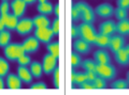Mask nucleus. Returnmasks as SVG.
<instances>
[{
	"label": "nucleus",
	"instance_id": "1",
	"mask_svg": "<svg viewBox=\"0 0 129 95\" xmlns=\"http://www.w3.org/2000/svg\"><path fill=\"white\" fill-rule=\"evenodd\" d=\"M79 28V36L84 40V41L88 42L89 44H94L96 36H97V33L96 30L94 29L91 24H88V22H82L80 26H78Z\"/></svg>",
	"mask_w": 129,
	"mask_h": 95
},
{
	"label": "nucleus",
	"instance_id": "2",
	"mask_svg": "<svg viewBox=\"0 0 129 95\" xmlns=\"http://www.w3.org/2000/svg\"><path fill=\"white\" fill-rule=\"evenodd\" d=\"M76 9L80 12V18L83 20V22H88L92 24L95 20V11L94 9L87 4L86 2H78L75 3Z\"/></svg>",
	"mask_w": 129,
	"mask_h": 95
},
{
	"label": "nucleus",
	"instance_id": "3",
	"mask_svg": "<svg viewBox=\"0 0 129 95\" xmlns=\"http://www.w3.org/2000/svg\"><path fill=\"white\" fill-rule=\"evenodd\" d=\"M24 54H26V52L24 50L22 44H17V43L11 44L10 43L9 45H7L5 47V56L7 58V60H10L12 62L16 61Z\"/></svg>",
	"mask_w": 129,
	"mask_h": 95
},
{
	"label": "nucleus",
	"instance_id": "4",
	"mask_svg": "<svg viewBox=\"0 0 129 95\" xmlns=\"http://www.w3.org/2000/svg\"><path fill=\"white\" fill-rule=\"evenodd\" d=\"M116 68L114 65L110 64V63H106V64H98L96 65V74L98 76L104 78L106 80H112L116 77Z\"/></svg>",
	"mask_w": 129,
	"mask_h": 95
},
{
	"label": "nucleus",
	"instance_id": "5",
	"mask_svg": "<svg viewBox=\"0 0 129 95\" xmlns=\"http://www.w3.org/2000/svg\"><path fill=\"white\" fill-rule=\"evenodd\" d=\"M42 68L43 73L46 75L53 74L54 70L57 67V58L51 54H46L42 59Z\"/></svg>",
	"mask_w": 129,
	"mask_h": 95
},
{
	"label": "nucleus",
	"instance_id": "6",
	"mask_svg": "<svg viewBox=\"0 0 129 95\" xmlns=\"http://www.w3.org/2000/svg\"><path fill=\"white\" fill-rule=\"evenodd\" d=\"M54 33L50 27H45V28H36L35 30V35L34 36L38 40L40 43H44L47 44L52 41V38H54Z\"/></svg>",
	"mask_w": 129,
	"mask_h": 95
},
{
	"label": "nucleus",
	"instance_id": "7",
	"mask_svg": "<svg viewBox=\"0 0 129 95\" xmlns=\"http://www.w3.org/2000/svg\"><path fill=\"white\" fill-rule=\"evenodd\" d=\"M34 27L35 26L34 22H32V18H22L18 20L15 31L21 35H26L31 32Z\"/></svg>",
	"mask_w": 129,
	"mask_h": 95
},
{
	"label": "nucleus",
	"instance_id": "8",
	"mask_svg": "<svg viewBox=\"0 0 129 95\" xmlns=\"http://www.w3.org/2000/svg\"><path fill=\"white\" fill-rule=\"evenodd\" d=\"M22 46L25 52L30 54H35L37 52L39 47H40V42L38 41L35 36H28L27 38H25L22 43Z\"/></svg>",
	"mask_w": 129,
	"mask_h": 95
},
{
	"label": "nucleus",
	"instance_id": "9",
	"mask_svg": "<svg viewBox=\"0 0 129 95\" xmlns=\"http://www.w3.org/2000/svg\"><path fill=\"white\" fill-rule=\"evenodd\" d=\"M116 32V22L114 20H106L100 24L99 26V34L109 35L111 36Z\"/></svg>",
	"mask_w": 129,
	"mask_h": 95
},
{
	"label": "nucleus",
	"instance_id": "10",
	"mask_svg": "<svg viewBox=\"0 0 129 95\" xmlns=\"http://www.w3.org/2000/svg\"><path fill=\"white\" fill-rule=\"evenodd\" d=\"M73 49L80 54H87L90 51V44L80 38L73 42Z\"/></svg>",
	"mask_w": 129,
	"mask_h": 95
},
{
	"label": "nucleus",
	"instance_id": "11",
	"mask_svg": "<svg viewBox=\"0 0 129 95\" xmlns=\"http://www.w3.org/2000/svg\"><path fill=\"white\" fill-rule=\"evenodd\" d=\"M125 43H126V40H125L124 35H113L110 38V44H109V48L111 49V51L115 52L118 49L125 47Z\"/></svg>",
	"mask_w": 129,
	"mask_h": 95
},
{
	"label": "nucleus",
	"instance_id": "12",
	"mask_svg": "<svg viewBox=\"0 0 129 95\" xmlns=\"http://www.w3.org/2000/svg\"><path fill=\"white\" fill-rule=\"evenodd\" d=\"M6 84L11 90H18L22 88V80L17 76V74H9L7 75Z\"/></svg>",
	"mask_w": 129,
	"mask_h": 95
},
{
	"label": "nucleus",
	"instance_id": "13",
	"mask_svg": "<svg viewBox=\"0 0 129 95\" xmlns=\"http://www.w3.org/2000/svg\"><path fill=\"white\" fill-rule=\"evenodd\" d=\"M113 13H114V8L110 3H101L96 8V14L100 17H110L113 15Z\"/></svg>",
	"mask_w": 129,
	"mask_h": 95
},
{
	"label": "nucleus",
	"instance_id": "14",
	"mask_svg": "<svg viewBox=\"0 0 129 95\" xmlns=\"http://www.w3.org/2000/svg\"><path fill=\"white\" fill-rule=\"evenodd\" d=\"M10 6H11L12 11H13V14L19 18L25 14L27 4L23 0H13V1L10 3Z\"/></svg>",
	"mask_w": 129,
	"mask_h": 95
},
{
	"label": "nucleus",
	"instance_id": "15",
	"mask_svg": "<svg viewBox=\"0 0 129 95\" xmlns=\"http://www.w3.org/2000/svg\"><path fill=\"white\" fill-rule=\"evenodd\" d=\"M94 59H95L96 63H98V64H106V63L111 62L110 54L104 50L103 48L95 51L94 52Z\"/></svg>",
	"mask_w": 129,
	"mask_h": 95
},
{
	"label": "nucleus",
	"instance_id": "16",
	"mask_svg": "<svg viewBox=\"0 0 129 95\" xmlns=\"http://www.w3.org/2000/svg\"><path fill=\"white\" fill-rule=\"evenodd\" d=\"M17 76L21 78L22 82H25V84H31L32 78H34L29 68H27V66L23 65H19L17 67Z\"/></svg>",
	"mask_w": 129,
	"mask_h": 95
},
{
	"label": "nucleus",
	"instance_id": "17",
	"mask_svg": "<svg viewBox=\"0 0 129 95\" xmlns=\"http://www.w3.org/2000/svg\"><path fill=\"white\" fill-rule=\"evenodd\" d=\"M114 54H115V60L119 65L125 66L129 64V54L125 49V47L118 49L117 51H115Z\"/></svg>",
	"mask_w": 129,
	"mask_h": 95
},
{
	"label": "nucleus",
	"instance_id": "18",
	"mask_svg": "<svg viewBox=\"0 0 129 95\" xmlns=\"http://www.w3.org/2000/svg\"><path fill=\"white\" fill-rule=\"evenodd\" d=\"M32 22L36 28H45V27H50L51 26V22L46 15H42L39 14L37 16H35L32 18Z\"/></svg>",
	"mask_w": 129,
	"mask_h": 95
},
{
	"label": "nucleus",
	"instance_id": "19",
	"mask_svg": "<svg viewBox=\"0 0 129 95\" xmlns=\"http://www.w3.org/2000/svg\"><path fill=\"white\" fill-rule=\"evenodd\" d=\"M19 18L17 16H15L14 14H8L7 17H6V20H5V27L9 30V31H13L16 29V26L18 24Z\"/></svg>",
	"mask_w": 129,
	"mask_h": 95
},
{
	"label": "nucleus",
	"instance_id": "20",
	"mask_svg": "<svg viewBox=\"0 0 129 95\" xmlns=\"http://www.w3.org/2000/svg\"><path fill=\"white\" fill-rule=\"evenodd\" d=\"M110 38L111 36H109V35H103V34H97L96 36V40L94 42V44L96 46L100 47V48H108L109 47V44H110Z\"/></svg>",
	"mask_w": 129,
	"mask_h": 95
},
{
	"label": "nucleus",
	"instance_id": "21",
	"mask_svg": "<svg viewBox=\"0 0 129 95\" xmlns=\"http://www.w3.org/2000/svg\"><path fill=\"white\" fill-rule=\"evenodd\" d=\"M30 67H29V70L32 75V77H36V78H41L42 74H43V68H42V64L40 62H31L30 63Z\"/></svg>",
	"mask_w": 129,
	"mask_h": 95
},
{
	"label": "nucleus",
	"instance_id": "22",
	"mask_svg": "<svg viewBox=\"0 0 129 95\" xmlns=\"http://www.w3.org/2000/svg\"><path fill=\"white\" fill-rule=\"evenodd\" d=\"M116 32H118L120 35H126L129 34V19H122L118 20L116 24Z\"/></svg>",
	"mask_w": 129,
	"mask_h": 95
},
{
	"label": "nucleus",
	"instance_id": "23",
	"mask_svg": "<svg viewBox=\"0 0 129 95\" xmlns=\"http://www.w3.org/2000/svg\"><path fill=\"white\" fill-rule=\"evenodd\" d=\"M37 9H38L40 14L46 15V16H47V15H51L52 13H53V6H52V3H50L48 1L39 2Z\"/></svg>",
	"mask_w": 129,
	"mask_h": 95
},
{
	"label": "nucleus",
	"instance_id": "24",
	"mask_svg": "<svg viewBox=\"0 0 129 95\" xmlns=\"http://www.w3.org/2000/svg\"><path fill=\"white\" fill-rule=\"evenodd\" d=\"M11 33L9 30H2L0 32V47H5L10 44L11 42Z\"/></svg>",
	"mask_w": 129,
	"mask_h": 95
},
{
	"label": "nucleus",
	"instance_id": "25",
	"mask_svg": "<svg viewBox=\"0 0 129 95\" xmlns=\"http://www.w3.org/2000/svg\"><path fill=\"white\" fill-rule=\"evenodd\" d=\"M46 48L48 54H53L54 57L58 59L59 57V43L58 42H50L46 44Z\"/></svg>",
	"mask_w": 129,
	"mask_h": 95
},
{
	"label": "nucleus",
	"instance_id": "26",
	"mask_svg": "<svg viewBox=\"0 0 129 95\" xmlns=\"http://www.w3.org/2000/svg\"><path fill=\"white\" fill-rule=\"evenodd\" d=\"M96 61L91 60V59H86V60L82 61V64H81V66L85 70H91V72H96Z\"/></svg>",
	"mask_w": 129,
	"mask_h": 95
},
{
	"label": "nucleus",
	"instance_id": "27",
	"mask_svg": "<svg viewBox=\"0 0 129 95\" xmlns=\"http://www.w3.org/2000/svg\"><path fill=\"white\" fill-rule=\"evenodd\" d=\"M92 84H94V89L97 90H101V89H106L107 86V80L100 76H97L95 78V80L92 81Z\"/></svg>",
	"mask_w": 129,
	"mask_h": 95
},
{
	"label": "nucleus",
	"instance_id": "28",
	"mask_svg": "<svg viewBox=\"0 0 129 95\" xmlns=\"http://www.w3.org/2000/svg\"><path fill=\"white\" fill-rule=\"evenodd\" d=\"M9 63H8V61L6 60V59H3L0 57V76L1 77H5L8 75V73H9Z\"/></svg>",
	"mask_w": 129,
	"mask_h": 95
},
{
	"label": "nucleus",
	"instance_id": "29",
	"mask_svg": "<svg viewBox=\"0 0 129 95\" xmlns=\"http://www.w3.org/2000/svg\"><path fill=\"white\" fill-rule=\"evenodd\" d=\"M114 15L115 17L118 19V20H122V19H126L128 17V11L127 9H123V8H117V9L114 10Z\"/></svg>",
	"mask_w": 129,
	"mask_h": 95
},
{
	"label": "nucleus",
	"instance_id": "30",
	"mask_svg": "<svg viewBox=\"0 0 129 95\" xmlns=\"http://www.w3.org/2000/svg\"><path fill=\"white\" fill-rule=\"evenodd\" d=\"M81 64H82V58H81L80 54L78 52H72L71 54V65L73 68H75V67H79L81 66Z\"/></svg>",
	"mask_w": 129,
	"mask_h": 95
},
{
	"label": "nucleus",
	"instance_id": "31",
	"mask_svg": "<svg viewBox=\"0 0 129 95\" xmlns=\"http://www.w3.org/2000/svg\"><path fill=\"white\" fill-rule=\"evenodd\" d=\"M111 86H112L113 89H119V90H122V89H128L129 84H128L127 80H124V79H118V80H116V81L113 82Z\"/></svg>",
	"mask_w": 129,
	"mask_h": 95
},
{
	"label": "nucleus",
	"instance_id": "32",
	"mask_svg": "<svg viewBox=\"0 0 129 95\" xmlns=\"http://www.w3.org/2000/svg\"><path fill=\"white\" fill-rule=\"evenodd\" d=\"M16 61L18 62L19 65L27 66V65H29L30 63H31V58H30V56H29L28 54H22V56L19 57Z\"/></svg>",
	"mask_w": 129,
	"mask_h": 95
},
{
	"label": "nucleus",
	"instance_id": "33",
	"mask_svg": "<svg viewBox=\"0 0 129 95\" xmlns=\"http://www.w3.org/2000/svg\"><path fill=\"white\" fill-rule=\"evenodd\" d=\"M87 79H86V75L85 73H75V77H74V81H73V84H81L82 82L84 81H86Z\"/></svg>",
	"mask_w": 129,
	"mask_h": 95
},
{
	"label": "nucleus",
	"instance_id": "34",
	"mask_svg": "<svg viewBox=\"0 0 129 95\" xmlns=\"http://www.w3.org/2000/svg\"><path fill=\"white\" fill-rule=\"evenodd\" d=\"M9 11H10V3L8 2V0H5L0 4V14H9Z\"/></svg>",
	"mask_w": 129,
	"mask_h": 95
},
{
	"label": "nucleus",
	"instance_id": "35",
	"mask_svg": "<svg viewBox=\"0 0 129 95\" xmlns=\"http://www.w3.org/2000/svg\"><path fill=\"white\" fill-rule=\"evenodd\" d=\"M50 28L52 29V31H53V33L55 35H57L59 33V18L56 17L54 19L53 24H52V26H50Z\"/></svg>",
	"mask_w": 129,
	"mask_h": 95
},
{
	"label": "nucleus",
	"instance_id": "36",
	"mask_svg": "<svg viewBox=\"0 0 129 95\" xmlns=\"http://www.w3.org/2000/svg\"><path fill=\"white\" fill-rule=\"evenodd\" d=\"M53 82H54V86L55 88H59V68L56 67L53 72Z\"/></svg>",
	"mask_w": 129,
	"mask_h": 95
},
{
	"label": "nucleus",
	"instance_id": "37",
	"mask_svg": "<svg viewBox=\"0 0 129 95\" xmlns=\"http://www.w3.org/2000/svg\"><path fill=\"white\" fill-rule=\"evenodd\" d=\"M71 17H72V20L73 22H76V20H79L80 18V12L79 10L76 9V6L75 4L72 6V10H71Z\"/></svg>",
	"mask_w": 129,
	"mask_h": 95
},
{
	"label": "nucleus",
	"instance_id": "38",
	"mask_svg": "<svg viewBox=\"0 0 129 95\" xmlns=\"http://www.w3.org/2000/svg\"><path fill=\"white\" fill-rule=\"evenodd\" d=\"M79 86L83 90H94V84H92V82L87 81V80L82 82L81 84H79Z\"/></svg>",
	"mask_w": 129,
	"mask_h": 95
},
{
	"label": "nucleus",
	"instance_id": "39",
	"mask_svg": "<svg viewBox=\"0 0 129 95\" xmlns=\"http://www.w3.org/2000/svg\"><path fill=\"white\" fill-rule=\"evenodd\" d=\"M30 88L32 89V90H45L47 86H46V84H44V82H36V84H32Z\"/></svg>",
	"mask_w": 129,
	"mask_h": 95
},
{
	"label": "nucleus",
	"instance_id": "40",
	"mask_svg": "<svg viewBox=\"0 0 129 95\" xmlns=\"http://www.w3.org/2000/svg\"><path fill=\"white\" fill-rule=\"evenodd\" d=\"M85 75H86L87 81H90V82L94 81L95 78L98 76V75L96 74V72H91V70H85Z\"/></svg>",
	"mask_w": 129,
	"mask_h": 95
},
{
	"label": "nucleus",
	"instance_id": "41",
	"mask_svg": "<svg viewBox=\"0 0 129 95\" xmlns=\"http://www.w3.org/2000/svg\"><path fill=\"white\" fill-rule=\"evenodd\" d=\"M117 8L129 9V0H117Z\"/></svg>",
	"mask_w": 129,
	"mask_h": 95
},
{
	"label": "nucleus",
	"instance_id": "42",
	"mask_svg": "<svg viewBox=\"0 0 129 95\" xmlns=\"http://www.w3.org/2000/svg\"><path fill=\"white\" fill-rule=\"evenodd\" d=\"M71 36H72V38H76L79 36V28H78V26H75V25L72 26V28H71Z\"/></svg>",
	"mask_w": 129,
	"mask_h": 95
},
{
	"label": "nucleus",
	"instance_id": "43",
	"mask_svg": "<svg viewBox=\"0 0 129 95\" xmlns=\"http://www.w3.org/2000/svg\"><path fill=\"white\" fill-rule=\"evenodd\" d=\"M53 13L56 15V17H59V3H56L53 6Z\"/></svg>",
	"mask_w": 129,
	"mask_h": 95
},
{
	"label": "nucleus",
	"instance_id": "44",
	"mask_svg": "<svg viewBox=\"0 0 129 95\" xmlns=\"http://www.w3.org/2000/svg\"><path fill=\"white\" fill-rule=\"evenodd\" d=\"M24 2L26 3V4H34L36 3V1H38V0H23Z\"/></svg>",
	"mask_w": 129,
	"mask_h": 95
},
{
	"label": "nucleus",
	"instance_id": "45",
	"mask_svg": "<svg viewBox=\"0 0 129 95\" xmlns=\"http://www.w3.org/2000/svg\"><path fill=\"white\" fill-rule=\"evenodd\" d=\"M5 88V80H3V78L0 76V90H2Z\"/></svg>",
	"mask_w": 129,
	"mask_h": 95
},
{
	"label": "nucleus",
	"instance_id": "46",
	"mask_svg": "<svg viewBox=\"0 0 129 95\" xmlns=\"http://www.w3.org/2000/svg\"><path fill=\"white\" fill-rule=\"evenodd\" d=\"M74 77H75V72L72 70V73H71V82L72 84H73V81H74Z\"/></svg>",
	"mask_w": 129,
	"mask_h": 95
},
{
	"label": "nucleus",
	"instance_id": "47",
	"mask_svg": "<svg viewBox=\"0 0 129 95\" xmlns=\"http://www.w3.org/2000/svg\"><path fill=\"white\" fill-rule=\"evenodd\" d=\"M6 29V27H5V25H3V24L1 22H0V32H1V31L2 30H5Z\"/></svg>",
	"mask_w": 129,
	"mask_h": 95
},
{
	"label": "nucleus",
	"instance_id": "48",
	"mask_svg": "<svg viewBox=\"0 0 129 95\" xmlns=\"http://www.w3.org/2000/svg\"><path fill=\"white\" fill-rule=\"evenodd\" d=\"M125 49H126V50H127V52L129 54V44H128V45H127L126 47H125Z\"/></svg>",
	"mask_w": 129,
	"mask_h": 95
},
{
	"label": "nucleus",
	"instance_id": "49",
	"mask_svg": "<svg viewBox=\"0 0 129 95\" xmlns=\"http://www.w3.org/2000/svg\"><path fill=\"white\" fill-rule=\"evenodd\" d=\"M126 80L128 81V84H129V72L127 73V79H126Z\"/></svg>",
	"mask_w": 129,
	"mask_h": 95
},
{
	"label": "nucleus",
	"instance_id": "50",
	"mask_svg": "<svg viewBox=\"0 0 129 95\" xmlns=\"http://www.w3.org/2000/svg\"><path fill=\"white\" fill-rule=\"evenodd\" d=\"M39 2H44V1H47V0H38Z\"/></svg>",
	"mask_w": 129,
	"mask_h": 95
},
{
	"label": "nucleus",
	"instance_id": "51",
	"mask_svg": "<svg viewBox=\"0 0 129 95\" xmlns=\"http://www.w3.org/2000/svg\"><path fill=\"white\" fill-rule=\"evenodd\" d=\"M2 1H5V0H2Z\"/></svg>",
	"mask_w": 129,
	"mask_h": 95
}]
</instances>
